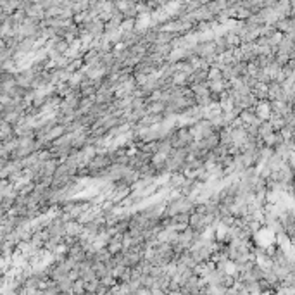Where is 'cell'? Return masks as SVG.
I'll return each mask as SVG.
<instances>
[{
    "label": "cell",
    "instance_id": "obj_7",
    "mask_svg": "<svg viewBox=\"0 0 295 295\" xmlns=\"http://www.w3.org/2000/svg\"><path fill=\"white\" fill-rule=\"evenodd\" d=\"M150 295H168V292L161 290V288H152V290H150Z\"/></svg>",
    "mask_w": 295,
    "mask_h": 295
},
{
    "label": "cell",
    "instance_id": "obj_5",
    "mask_svg": "<svg viewBox=\"0 0 295 295\" xmlns=\"http://www.w3.org/2000/svg\"><path fill=\"white\" fill-rule=\"evenodd\" d=\"M276 133L275 128H273L271 121H263V124L259 126V138L261 140H264V138H268L269 135Z\"/></svg>",
    "mask_w": 295,
    "mask_h": 295
},
{
    "label": "cell",
    "instance_id": "obj_4",
    "mask_svg": "<svg viewBox=\"0 0 295 295\" xmlns=\"http://www.w3.org/2000/svg\"><path fill=\"white\" fill-rule=\"evenodd\" d=\"M166 102L162 100H149L147 102V114H164Z\"/></svg>",
    "mask_w": 295,
    "mask_h": 295
},
{
    "label": "cell",
    "instance_id": "obj_3",
    "mask_svg": "<svg viewBox=\"0 0 295 295\" xmlns=\"http://www.w3.org/2000/svg\"><path fill=\"white\" fill-rule=\"evenodd\" d=\"M35 79H36V75L33 73L31 67H24V69H21L16 75V83L23 88H31Z\"/></svg>",
    "mask_w": 295,
    "mask_h": 295
},
{
    "label": "cell",
    "instance_id": "obj_6",
    "mask_svg": "<svg viewBox=\"0 0 295 295\" xmlns=\"http://www.w3.org/2000/svg\"><path fill=\"white\" fill-rule=\"evenodd\" d=\"M217 79H224L223 78V73H221L219 67H211L209 69V81H217Z\"/></svg>",
    "mask_w": 295,
    "mask_h": 295
},
{
    "label": "cell",
    "instance_id": "obj_8",
    "mask_svg": "<svg viewBox=\"0 0 295 295\" xmlns=\"http://www.w3.org/2000/svg\"><path fill=\"white\" fill-rule=\"evenodd\" d=\"M168 295H183V294H181V290H180V292H176V290H171V292H168Z\"/></svg>",
    "mask_w": 295,
    "mask_h": 295
},
{
    "label": "cell",
    "instance_id": "obj_1",
    "mask_svg": "<svg viewBox=\"0 0 295 295\" xmlns=\"http://www.w3.org/2000/svg\"><path fill=\"white\" fill-rule=\"evenodd\" d=\"M193 52L197 54V57L201 59H213V57H217V50H216V44L214 40H205V42H199L193 48Z\"/></svg>",
    "mask_w": 295,
    "mask_h": 295
},
{
    "label": "cell",
    "instance_id": "obj_2",
    "mask_svg": "<svg viewBox=\"0 0 295 295\" xmlns=\"http://www.w3.org/2000/svg\"><path fill=\"white\" fill-rule=\"evenodd\" d=\"M83 30H85V33H88V35L92 36L93 40H102V36L106 35V23H104L102 19H92L88 21L87 24H83Z\"/></svg>",
    "mask_w": 295,
    "mask_h": 295
}]
</instances>
